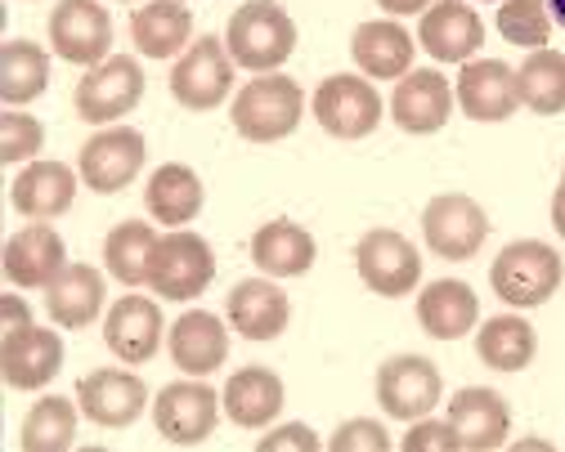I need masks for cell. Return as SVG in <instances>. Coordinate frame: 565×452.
Instances as JSON below:
<instances>
[{"label": "cell", "mask_w": 565, "mask_h": 452, "mask_svg": "<svg viewBox=\"0 0 565 452\" xmlns=\"http://www.w3.org/2000/svg\"><path fill=\"white\" fill-rule=\"evenodd\" d=\"M230 58L247 72H278L297 50V23L278 0H247L225 28Z\"/></svg>", "instance_id": "1"}, {"label": "cell", "mask_w": 565, "mask_h": 452, "mask_svg": "<svg viewBox=\"0 0 565 452\" xmlns=\"http://www.w3.org/2000/svg\"><path fill=\"white\" fill-rule=\"evenodd\" d=\"M301 112H306V95L292 77H278V72H260L256 82H247L238 95H234V130L252 143H278L288 139L297 126H301Z\"/></svg>", "instance_id": "2"}, {"label": "cell", "mask_w": 565, "mask_h": 452, "mask_svg": "<svg viewBox=\"0 0 565 452\" xmlns=\"http://www.w3.org/2000/svg\"><path fill=\"white\" fill-rule=\"evenodd\" d=\"M561 278H565L561 256L539 238L503 247L499 260H493V269H489V287L499 291V300L512 305V310L547 305V300L556 295V287H561Z\"/></svg>", "instance_id": "3"}, {"label": "cell", "mask_w": 565, "mask_h": 452, "mask_svg": "<svg viewBox=\"0 0 565 452\" xmlns=\"http://www.w3.org/2000/svg\"><path fill=\"white\" fill-rule=\"evenodd\" d=\"M234 58H230V45L221 36H198L180 63L171 67V95L180 108L189 112H211L221 108L234 90Z\"/></svg>", "instance_id": "4"}, {"label": "cell", "mask_w": 565, "mask_h": 452, "mask_svg": "<svg viewBox=\"0 0 565 452\" xmlns=\"http://www.w3.org/2000/svg\"><path fill=\"white\" fill-rule=\"evenodd\" d=\"M139 99H145V67L130 54H108L104 63L86 67V77L77 82V95H73V108L82 121L108 126V121L135 112Z\"/></svg>", "instance_id": "5"}, {"label": "cell", "mask_w": 565, "mask_h": 452, "mask_svg": "<svg viewBox=\"0 0 565 452\" xmlns=\"http://www.w3.org/2000/svg\"><path fill=\"white\" fill-rule=\"evenodd\" d=\"M310 108H315V121L332 139H364L386 117V104H382L377 86L369 77H350V72H337V77H328L315 90Z\"/></svg>", "instance_id": "6"}, {"label": "cell", "mask_w": 565, "mask_h": 452, "mask_svg": "<svg viewBox=\"0 0 565 452\" xmlns=\"http://www.w3.org/2000/svg\"><path fill=\"white\" fill-rule=\"evenodd\" d=\"M149 158V143L139 130L130 126H104L99 134H90L82 143V158H77V175L90 193H121L139 171H145Z\"/></svg>", "instance_id": "7"}, {"label": "cell", "mask_w": 565, "mask_h": 452, "mask_svg": "<svg viewBox=\"0 0 565 452\" xmlns=\"http://www.w3.org/2000/svg\"><path fill=\"white\" fill-rule=\"evenodd\" d=\"M216 278V256H211L206 238L189 234V229H171L167 238H158L153 265H149V287L162 300H193L211 287Z\"/></svg>", "instance_id": "8"}, {"label": "cell", "mask_w": 565, "mask_h": 452, "mask_svg": "<svg viewBox=\"0 0 565 452\" xmlns=\"http://www.w3.org/2000/svg\"><path fill=\"white\" fill-rule=\"evenodd\" d=\"M445 399L440 367L422 354H395L377 367V403L395 421L431 417V408Z\"/></svg>", "instance_id": "9"}, {"label": "cell", "mask_w": 565, "mask_h": 452, "mask_svg": "<svg viewBox=\"0 0 565 452\" xmlns=\"http://www.w3.org/2000/svg\"><path fill=\"white\" fill-rule=\"evenodd\" d=\"M422 238L440 260H471L489 238V215L467 193H440L422 211Z\"/></svg>", "instance_id": "10"}, {"label": "cell", "mask_w": 565, "mask_h": 452, "mask_svg": "<svg viewBox=\"0 0 565 452\" xmlns=\"http://www.w3.org/2000/svg\"><path fill=\"white\" fill-rule=\"evenodd\" d=\"M221 395L202 386V381H171L167 390H158L153 399V426L167 443L175 448H198L211 439L221 421Z\"/></svg>", "instance_id": "11"}, {"label": "cell", "mask_w": 565, "mask_h": 452, "mask_svg": "<svg viewBox=\"0 0 565 452\" xmlns=\"http://www.w3.org/2000/svg\"><path fill=\"white\" fill-rule=\"evenodd\" d=\"M113 45V19L99 0H58L50 14V50L63 63L95 67L108 58Z\"/></svg>", "instance_id": "12"}, {"label": "cell", "mask_w": 565, "mask_h": 452, "mask_svg": "<svg viewBox=\"0 0 565 452\" xmlns=\"http://www.w3.org/2000/svg\"><path fill=\"white\" fill-rule=\"evenodd\" d=\"M355 269H360V278H364V287L369 291H377V295H408L417 282H422V256H417V247L404 238V234H395V229H373V234H364L360 238V247H355Z\"/></svg>", "instance_id": "13"}, {"label": "cell", "mask_w": 565, "mask_h": 452, "mask_svg": "<svg viewBox=\"0 0 565 452\" xmlns=\"http://www.w3.org/2000/svg\"><path fill=\"white\" fill-rule=\"evenodd\" d=\"M63 367V336L54 327H23L0 341V376L10 390H45Z\"/></svg>", "instance_id": "14"}, {"label": "cell", "mask_w": 565, "mask_h": 452, "mask_svg": "<svg viewBox=\"0 0 565 452\" xmlns=\"http://www.w3.org/2000/svg\"><path fill=\"white\" fill-rule=\"evenodd\" d=\"M454 99H458L454 86L440 77L436 67H417V72H404V77L395 82L391 117L408 134H436L454 117Z\"/></svg>", "instance_id": "15"}, {"label": "cell", "mask_w": 565, "mask_h": 452, "mask_svg": "<svg viewBox=\"0 0 565 452\" xmlns=\"http://www.w3.org/2000/svg\"><path fill=\"white\" fill-rule=\"evenodd\" d=\"M462 443V452H493L503 448L512 434V408L499 390L489 386H467L449 399V417H445Z\"/></svg>", "instance_id": "16"}, {"label": "cell", "mask_w": 565, "mask_h": 452, "mask_svg": "<svg viewBox=\"0 0 565 452\" xmlns=\"http://www.w3.org/2000/svg\"><path fill=\"white\" fill-rule=\"evenodd\" d=\"M77 403H82V412H86L95 426L121 430V426H130L139 412H145L149 386L139 381L135 372H126V367H99V372H86V376H82Z\"/></svg>", "instance_id": "17"}, {"label": "cell", "mask_w": 565, "mask_h": 452, "mask_svg": "<svg viewBox=\"0 0 565 452\" xmlns=\"http://www.w3.org/2000/svg\"><path fill=\"white\" fill-rule=\"evenodd\" d=\"M454 95L471 121H508L521 108L516 72L503 58H467Z\"/></svg>", "instance_id": "18"}, {"label": "cell", "mask_w": 565, "mask_h": 452, "mask_svg": "<svg viewBox=\"0 0 565 452\" xmlns=\"http://www.w3.org/2000/svg\"><path fill=\"white\" fill-rule=\"evenodd\" d=\"M162 310L149 295H121L104 319V345L117 363H149L162 345Z\"/></svg>", "instance_id": "19"}, {"label": "cell", "mask_w": 565, "mask_h": 452, "mask_svg": "<svg viewBox=\"0 0 565 452\" xmlns=\"http://www.w3.org/2000/svg\"><path fill=\"white\" fill-rule=\"evenodd\" d=\"M417 45L436 63H467L484 45V23L471 6H462V0H440V6H431L422 14Z\"/></svg>", "instance_id": "20"}, {"label": "cell", "mask_w": 565, "mask_h": 452, "mask_svg": "<svg viewBox=\"0 0 565 452\" xmlns=\"http://www.w3.org/2000/svg\"><path fill=\"white\" fill-rule=\"evenodd\" d=\"M167 345H171V358L184 376H211L230 358V327L206 310H189L171 323Z\"/></svg>", "instance_id": "21"}, {"label": "cell", "mask_w": 565, "mask_h": 452, "mask_svg": "<svg viewBox=\"0 0 565 452\" xmlns=\"http://www.w3.org/2000/svg\"><path fill=\"white\" fill-rule=\"evenodd\" d=\"M67 269V247L45 219L19 229L6 243V278L14 287H50Z\"/></svg>", "instance_id": "22"}, {"label": "cell", "mask_w": 565, "mask_h": 452, "mask_svg": "<svg viewBox=\"0 0 565 452\" xmlns=\"http://www.w3.org/2000/svg\"><path fill=\"white\" fill-rule=\"evenodd\" d=\"M77 180L82 175H73V166H63V162H32L14 175L10 202L28 219H58L77 197Z\"/></svg>", "instance_id": "23"}, {"label": "cell", "mask_w": 565, "mask_h": 452, "mask_svg": "<svg viewBox=\"0 0 565 452\" xmlns=\"http://www.w3.org/2000/svg\"><path fill=\"white\" fill-rule=\"evenodd\" d=\"M476 319H480V300L458 278H440L417 291V323L436 341H462L476 327Z\"/></svg>", "instance_id": "24"}, {"label": "cell", "mask_w": 565, "mask_h": 452, "mask_svg": "<svg viewBox=\"0 0 565 452\" xmlns=\"http://www.w3.org/2000/svg\"><path fill=\"white\" fill-rule=\"evenodd\" d=\"M130 41L145 58H175L193 45V14L184 0H149L130 14Z\"/></svg>", "instance_id": "25"}, {"label": "cell", "mask_w": 565, "mask_h": 452, "mask_svg": "<svg viewBox=\"0 0 565 452\" xmlns=\"http://www.w3.org/2000/svg\"><path fill=\"white\" fill-rule=\"evenodd\" d=\"M292 319V305L269 278H247L230 291V327L247 341H274Z\"/></svg>", "instance_id": "26"}, {"label": "cell", "mask_w": 565, "mask_h": 452, "mask_svg": "<svg viewBox=\"0 0 565 452\" xmlns=\"http://www.w3.org/2000/svg\"><path fill=\"white\" fill-rule=\"evenodd\" d=\"M413 50L417 41L395 23V19H377V23H360L350 36V54H355L364 77H386L399 82L404 72H413Z\"/></svg>", "instance_id": "27"}, {"label": "cell", "mask_w": 565, "mask_h": 452, "mask_svg": "<svg viewBox=\"0 0 565 452\" xmlns=\"http://www.w3.org/2000/svg\"><path fill=\"white\" fill-rule=\"evenodd\" d=\"M315 256H319L315 238L292 219H269L252 238V260L269 278H301L315 269Z\"/></svg>", "instance_id": "28"}, {"label": "cell", "mask_w": 565, "mask_h": 452, "mask_svg": "<svg viewBox=\"0 0 565 452\" xmlns=\"http://www.w3.org/2000/svg\"><path fill=\"white\" fill-rule=\"evenodd\" d=\"M45 310L58 327H90L104 310V273L90 265H67L50 287H45Z\"/></svg>", "instance_id": "29"}, {"label": "cell", "mask_w": 565, "mask_h": 452, "mask_svg": "<svg viewBox=\"0 0 565 452\" xmlns=\"http://www.w3.org/2000/svg\"><path fill=\"white\" fill-rule=\"evenodd\" d=\"M225 417L243 430H265L282 412V381L269 367H243L230 376V386L221 395Z\"/></svg>", "instance_id": "30"}, {"label": "cell", "mask_w": 565, "mask_h": 452, "mask_svg": "<svg viewBox=\"0 0 565 452\" xmlns=\"http://www.w3.org/2000/svg\"><path fill=\"white\" fill-rule=\"evenodd\" d=\"M145 206L158 224L167 229H184V224L202 211V180L180 166V162H167L149 175V189H145Z\"/></svg>", "instance_id": "31"}, {"label": "cell", "mask_w": 565, "mask_h": 452, "mask_svg": "<svg viewBox=\"0 0 565 452\" xmlns=\"http://www.w3.org/2000/svg\"><path fill=\"white\" fill-rule=\"evenodd\" d=\"M534 349H539V336L521 314H499L476 332V354L493 372H525L534 363Z\"/></svg>", "instance_id": "32"}, {"label": "cell", "mask_w": 565, "mask_h": 452, "mask_svg": "<svg viewBox=\"0 0 565 452\" xmlns=\"http://www.w3.org/2000/svg\"><path fill=\"white\" fill-rule=\"evenodd\" d=\"M153 251H158V234L145 219H121L117 229L104 238V265L121 287H145L149 282Z\"/></svg>", "instance_id": "33"}, {"label": "cell", "mask_w": 565, "mask_h": 452, "mask_svg": "<svg viewBox=\"0 0 565 452\" xmlns=\"http://www.w3.org/2000/svg\"><path fill=\"white\" fill-rule=\"evenodd\" d=\"M50 86V54L36 41H6L0 45V99L32 104Z\"/></svg>", "instance_id": "34"}, {"label": "cell", "mask_w": 565, "mask_h": 452, "mask_svg": "<svg viewBox=\"0 0 565 452\" xmlns=\"http://www.w3.org/2000/svg\"><path fill=\"white\" fill-rule=\"evenodd\" d=\"M516 95L539 117L565 112V54L547 50V45L530 50V58L516 67Z\"/></svg>", "instance_id": "35"}, {"label": "cell", "mask_w": 565, "mask_h": 452, "mask_svg": "<svg viewBox=\"0 0 565 452\" xmlns=\"http://www.w3.org/2000/svg\"><path fill=\"white\" fill-rule=\"evenodd\" d=\"M77 412L82 403L63 399V395H45L32 403V412L23 417V434L19 448L23 452H63L77 443Z\"/></svg>", "instance_id": "36"}, {"label": "cell", "mask_w": 565, "mask_h": 452, "mask_svg": "<svg viewBox=\"0 0 565 452\" xmlns=\"http://www.w3.org/2000/svg\"><path fill=\"white\" fill-rule=\"evenodd\" d=\"M499 32H503V41H512L521 50H543L547 36H552L547 0H503L499 6Z\"/></svg>", "instance_id": "37"}, {"label": "cell", "mask_w": 565, "mask_h": 452, "mask_svg": "<svg viewBox=\"0 0 565 452\" xmlns=\"http://www.w3.org/2000/svg\"><path fill=\"white\" fill-rule=\"evenodd\" d=\"M45 143V126L28 112H6L0 117V162L6 166H19V162H32Z\"/></svg>", "instance_id": "38"}, {"label": "cell", "mask_w": 565, "mask_h": 452, "mask_svg": "<svg viewBox=\"0 0 565 452\" xmlns=\"http://www.w3.org/2000/svg\"><path fill=\"white\" fill-rule=\"evenodd\" d=\"M332 452H391V434L382 421H369V417H355L337 426V434L328 439Z\"/></svg>", "instance_id": "39"}, {"label": "cell", "mask_w": 565, "mask_h": 452, "mask_svg": "<svg viewBox=\"0 0 565 452\" xmlns=\"http://www.w3.org/2000/svg\"><path fill=\"white\" fill-rule=\"evenodd\" d=\"M399 448H404V452H462L454 426H449V421H427V417L413 421V430L404 434Z\"/></svg>", "instance_id": "40"}, {"label": "cell", "mask_w": 565, "mask_h": 452, "mask_svg": "<svg viewBox=\"0 0 565 452\" xmlns=\"http://www.w3.org/2000/svg\"><path fill=\"white\" fill-rule=\"evenodd\" d=\"M256 452H319V434L310 426L292 421V426H278V430L260 434L256 439Z\"/></svg>", "instance_id": "41"}, {"label": "cell", "mask_w": 565, "mask_h": 452, "mask_svg": "<svg viewBox=\"0 0 565 452\" xmlns=\"http://www.w3.org/2000/svg\"><path fill=\"white\" fill-rule=\"evenodd\" d=\"M0 327H6V332H23V327H32V310H28V300H23L19 291H6V295H0Z\"/></svg>", "instance_id": "42"}, {"label": "cell", "mask_w": 565, "mask_h": 452, "mask_svg": "<svg viewBox=\"0 0 565 452\" xmlns=\"http://www.w3.org/2000/svg\"><path fill=\"white\" fill-rule=\"evenodd\" d=\"M377 6H382L391 19H408V14H427L431 0H377Z\"/></svg>", "instance_id": "43"}, {"label": "cell", "mask_w": 565, "mask_h": 452, "mask_svg": "<svg viewBox=\"0 0 565 452\" xmlns=\"http://www.w3.org/2000/svg\"><path fill=\"white\" fill-rule=\"evenodd\" d=\"M552 229L565 238V184H561L556 197H552Z\"/></svg>", "instance_id": "44"}, {"label": "cell", "mask_w": 565, "mask_h": 452, "mask_svg": "<svg viewBox=\"0 0 565 452\" xmlns=\"http://www.w3.org/2000/svg\"><path fill=\"white\" fill-rule=\"evenodd\" d=\"M547 14H552L561 28H565V0H547Z\"/></svg>", "instance_id": "45"}, {"label": "cell", "mask_w": 565, "mask_h": 452, "mask_svg": "<svg viewBox=\"0 0 565 452\" xmlns=\"http://www.w3.org/2000/svg\"><path fill=\"white\" fill-rule=\"evenodd\" d=\"M516 448H525V452H534V448H539V452H547V443H543V439H525V443H516Z\"/></svg>", "instance_id": "46"}, {"label": "cell", "mask_w": 565, "mask_h": 452, "mask_svg": "<svg viewBox=\"0 0 565 452\" xmlns=\"http://www.w3.org/2000/svg\"><path fill=\"white\" fill-rule=\"evenodd\" d=\"M561 184H565V171H561Z\"/></svg>", "instance_id": "47"}]
</instances>
